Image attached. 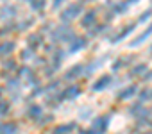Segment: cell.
Returning a JSON list of instances; mask_svg holds the SVG:
<instances>
[{
  "label": "cell",
  "mask_w": 152,
  "mask_h": 134,
  "mask_svg": "<svg viewBox=\"0 0 152 134\" xmlns=\"http://www.w3.org/2000/svg\"><path fill=\"white\" fill-rule=\"evenodd\" d=\"M81 13V6L79 4H72L64 13H63V20L66 22V20H72V18H75V16H77Z\"/></svg>",
  "instance_id": "cell-1"
},
{
  "label": "cell",
  "mask_w": 152,
  "mask_h": 134,
  "mask_svg": "<svg viewBox=\"0 0 152 134\" xmlns=\"http://www.w3.org/2000/svg\"><path fill=\"white\" fill-rule=\"evenodd\" d=\"M107 123H109V116H102V118H97L95 122H93V127L91 129H95V130H99V132H106V129H107Z\"/></svg>",
  "instance_id": "cell-2"
},
{
  "label": "cell",
  "mask_w": 152,
  "mask_h": 134,
  "mask_svg": "<svg viewBox=\"0 0 152 134\" xmlns=\"http://www.w3.org/2000/svg\"><path fill=\"white\" fill-rule=\"evenodd\" d=\"M79 95V88L77 86H70V88H66V91L59 97V100H64V98H75V97H77Z\"/></svg>",
  "instance_id": "cell-3"
},
{
  "label": "cell",
  "mask_w": 152,
  "mask_h": 134,
  "mask_svg": "<svg viewBox=\"0 0 152 134\" xmlns=\"http://www.w3.org/2000/svg\"><path fill=\"white\" fill-rule=\"evenodd\" d=\"M86 45H88V41L86 39H83V38H77L72 45H70V52H77V50H81V48H86Z\"/></svg>",
  "instance_id": "cell-4"
},
{
  "label": "cell",
  "mask_w": 152,
  "mask_h": 134,
  "mask_svg": "<svg viewBox=\"0 0 152 134\" xmlns=\"http://www.w3.org/2000/svg\"><path fill=\"white\" fill-rule=\"evenodd\" d=\"M150 34H152V25H150V27H148V29H147V31H145L141 36H138V38H136V39L131 43V47H138V45H141V43H143V41H145V39H147Z\"/></svg>",
  "instance_id": "cell-5"
},
{
  "label": "cell",
  "mask_w": 152,
  "mask_h": 134,
  "mask_svg": "<svg viewBox=\"0 0 152 134\" xmlns=\"http://www.w3.org/2000/svg\"><path fill=\"white\" fill-rule=\"evenodd\" d=\"M81 72H84V66H81V64L73 66L72 70H68V74H66V79H75V77H79V75H81Z\"/></svg>",
  "instance_id": "cell-6"
},
{
  "label": "cell",
  "mask_w": 152,
  "mask_h": 134,
  "mask_svg": "<svg viewBox=\"0 0 152 134\" xmlns=\"http://www.w3.org/2000/svg\"><path fill=\"white\" fill-rule=\"evenodd\" d=\"M109 82H111V75H106V77H102L100 81H97V82H95L93 90H95V91H100V90H104Z\"/></svg>",
  "instance_id": "cell-7"
},
{
  "label": "cell",
  "mask_w": 152,
  "mask_h": 134,
  "mask_svg": "<svg viewBox=\"0 0 152 134\" xmlns=\"http://www.w3.org/2000/svg\"><path fill=\"white\" fill-rule=\"evenodd\" d=\"M136 93V86H129V88H125L120 95H118V100H125V98H131L132 95Z\"/></svg>",
  "instance_id": "cell-8"
},
{
  "label": "cell",
  "mask_w": 152,
  "mask_h": 134,
  "mask_svg": "<svg viewBox=\"0 0 152 134\" xmlns=\"http://www.w3.org/2000/svg\"><path fill=\"white\" fill-rule=\"evenodd\" d=\"M15 50V41H6L4 45H0V54L2 55H7Z\"/></svg>",
  "instance_id": "cell-9"
},
{
  "label": "cell",
  "mask_w": 152,
  "mask_h": 134,
  "mask_svg": "<svg viewBox=\"0 0 152 134\" xmlns=\"http://www.w3.org/2000/svg\"><path fill=\"white\" fill-rule=\"evenodd\" d=\"M73 127H75V123H70V125H61V127L54 129V132H52V134H68Z\"/></svg>",
  "instance_id": "cell-10"
},
{
  "label": "cell",
  "mask_w": 152,
  "mask_h": 134,
  "mask_svg": "<svg viewBox=\"0 0 152 134\" xmlns=\"http://www.w3.org/2000/svg\"><path fill=\"white\" fill-rule=\"evenodd\" d=\"M93 22H95V13H93V11H91V13H88V15L83 18V25H84V27H90Z\"/></svg>",
  "instance_id": "cell-11"
},
{
  "label": "cell",
  "mask_w": 152,
  "mask_h": 134,
  "mask_svg": "<svg viewBox=\"0 0 152 134\" xmlns=\"http://www.w3.org/2000/svg\"><path fill=\"white\" fill-rule=\"evenodd\" d=\"M132 29H134V25H129V27H125V29H124V31H122V32H120V34H118V36H116L115 39H113V43H116V41L124 39V38H125V36H127V34H129V32H131Z\"/></svg>",
  "instance_id": "cell-12"
},
{
  "label": "cell",
  "mask_w": 152,
  "mask_h": 134,
  "mask_svg": "<svg viewBox=\"0 0 152 134\" xmlns=\"http://www.w3.org/2000/svg\"><path fill=\"white\" fill-rule=\"evenodd\" d=\"M2 134H15L16 132V125L15 123H7V125H4L2 127V130H0Z\"/></svg>",
  "instance_id": "cell-13"
},
{
  "label": "cell",
  "mask_w": 152,
  "mask_h": 134,
  "mask_svg": "<svg viewBox=\"0 0 152 134\" xmlns=\"http://www.w3.org/2000/svg\"><path fill=\"white\" fill-rule=\"evenodd\" d=\"M29 114H31L32 118L39 116V114H41V107H39V106H32V107H31V111H29Z\"/></svg>",
  "instance_id": "cell-14"
},
{
  "label": "cell",
  "mask_w": 152,
  "mask_h": 134,
  "mask_svg": "<svg viewBox=\"0 0 152 134\" xmlns=\"http://www.w3.org/2000/svg\"><path fill=\"white\" fill-rule=\"evenodd\" d=\"M31 4H32V7H34V9H43L45 0H31Z\"/></svg>",
  "instance_id": "cell-15"
},
{
  "label": "cell",
  "mask_w": 152,
  "mask_h": 134,
  "mask_svg": "<svg viewBox=\"0 0 152 134\" xmlns=\"http://www.w3.org/2000/svg\"><path fill=\"white\" fill-rule=\"evenodd\" d=\"M145 70H147V66L145 64H140V66H136V68L132 70V74L134 75H141V74H145Z\"/></svg>",
  "instance_id": "cell-16"
},
{
  "label": "cell",
  "mask_w": 152,
  "mask_h": 134,
  "mask_svg": "<svg viewBox=\"0 0 152 134\" xmlns=\"http://www.w3.org/2000/svg\"><path fill=\"white\" fill-rule=\"evenodd\" d=\"M125 9H127V2H124V4H118V6H115V13H118V15H120V13H124Z\"/></svg>",
  "instance_id": "cell-17"
},
{
  "label": "cell",
  "mask_w": 152,
  "mask_h": 134,
  "mask_svg": "<svg viewBox=\"0 0 152 134\" xmlns=\"http://www.w3.org/2000/svg\"><path fill=\"white\" fill-rule=\"evenodd\" d=\"M7 109H9V106H7L6 102H0V114H6Z\"/></svg>",
  "instance_id": "cell-18"
},
{
  "label": "cell",
  "mask_w": 152,
  "mask_h": 134,
  "mask_svg": "<svg viewBox=\"0 0 152 134\" xmlns=\"http://www.w3.org/2000/svg\"><path fill=\"white\" fill-rule=\"evenodd\" d=\"M150 18V11H147V13H143V16H140V23H143V22H147Z\"/></svg>",
  "instance_id": "cell-19"
},
{
  "label": "cell",
  "mask_w": 152,
  "mask_h": 134,
  "mask_svg": "<svg viewBox=\"0 0 152 134\" xmlns=\"http://www.w3.org/2000/svg\"><path fill=\"white\" fill-rule=\"evenodd\" d=\"M31 55H32V52H31V50H25V52L22 54V57H23V59H31Z\"/></svg>",
  "instance_id": "cell-20"
},
{
  "label": "cell",
  "mask_w": 152,
  "mask_h": 134,
  "mask_svg": "<svg viewBox=\"0 0 152 134\" xmlns=\"http://www.w3.org/2000/svg\"><path fill=\"white\" fill-rule=\"evenodd\" d=\"M61 2H63V0H54V7H57V6H59Z\"/></svg>",
  "instance_id": "cell-21"
},
{
  "label": "cell",
  "mask_w": 152,
  "mask_h": 134,
  "mask_svg": "<svg viewBox=\"0 0 152 134\" xmlns=\"http://www.w3.org/2000/svg\"><path fill=\"white\" fill-rule=\"evenodd\" d=\"M129 2H138V0H129Z\"/></svg>",
  "instance_id": "cell-22"
},
{
  "label": "cell",
  "mask_w": 152,
  "mask_h": 134,
  "mask_svg": "<svg viewBox=\"0 0 152 134\" xmlns=\"http://www.w3.org/2000/svg\"><path fill=\"white\" fill-rule=\"evenodd\" d=\"M143 134H152V132H143Z\"/></svg>",
  "instance_id": "cell-23"
},
{
  "label": "cell",
  "mask_w": 152,
  "mask_h": 134,
  "mask_svg": "<svg viewBox=\"0 0 152 134\" xmlns=\"http://www.w3.org/2000/svg\"><path fill=\"white\" fill-rule=\"evenodd\" d=\"M0 130H2V127H0Z\"/></svg>",
  "instance_id": "cell-24"
}]
</instances>
